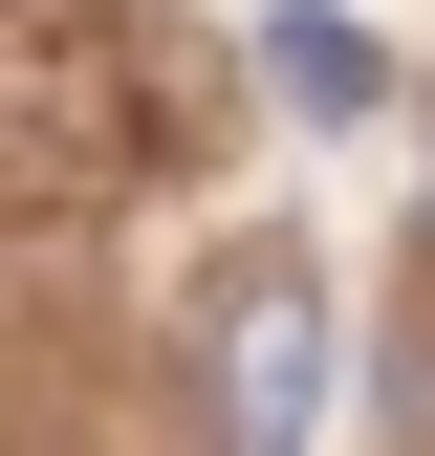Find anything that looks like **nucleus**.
Returning <instances> with one entry per match:
<instances>
[{"label": "nucleus", "instance_id": "f257e3e1", "mask_svg": "<svg viewBox=\"0 0 435 456\" xmlns=\"http://www.w3.org/2000/svg\"><path fill=\"white\" fill-rule=\"evenodd\" d=\"M196 370H218V456H305V413H326V282L240 261L218 326H196Z\"/></svg>", "mask_w": 435, "mask_h": 456}, {"label": "nucleus", "instance_id": "f03ea898", "mask_svg": "<svg viewBox=\"0 0 435 456\" xmlns=\"http://www.w3.org/2000/svg\"><path fill=\"white\" fill-rule=\"evenodd\" d=\"M370 87H392V66H370V22H349V0H283V109H326V131H349Z\"/></svg>", "mask_w": 435, "mask_h": 456}]
</instances>
